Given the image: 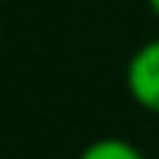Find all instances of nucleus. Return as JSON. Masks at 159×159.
Masks as SVG:
<instances>
[{
	"label": "nucleus",
	"instance_id": "f257e3e1",
	"mask_svg": "<svg viewBox=\"0 0 159 159\" xmlns=\"http://www.w3.org/2000/svg\"><path fill=\"white\" fill-rule=\"evenodd\" d=\"M124 84L136 107L159 117V36L140 42L124 65Z\"/></svg>",
	"mask_w": 159,
	"mask_h": 159
},
{
	"label": "nucleus",
	"instance_id": "f03ea898",
	"mask_svg": "<svg viewBox=\"0 0 159 159\" xmlns=\"http://www.w3.org/2000/svg\"><path fill=\"white\" fill-rule=\"evenodd\" d=\"M78 159H146V153L124 136H98L78 153Z\"/></svg>",
	"mask_w": 159,
	"mask_h": 159
},
{
	"label": "nucleus",
	"instance_id": "7ed1b4c3",
	"mask_svg": "<svg viewBox=\"0 0 159 159\" xmlns=\"http://www.w3.org/2000/svg\"><path fill=\"white\" fill-rule=\"evenodd\" d=\"M146 7H149V10H153V16L159 20V0H146Z\"/></svg>",
	"mask_w": 159,
	"mask_h": 159
},
{
	"label": "nucleus",
	"instance_id": "20e7f679",
	"mask_svg": "<svg viewBox=\"0 0 159 159\" xmlns=\"http://www.w3.org/2000/svg\"><path fill=\"white\" fill-rule=\"evenodd\" d=\"M0 33H3V23H0Z\"/></svg>",
	"mask_w": 159,
	"mask_h": 159
}]
</instances>
